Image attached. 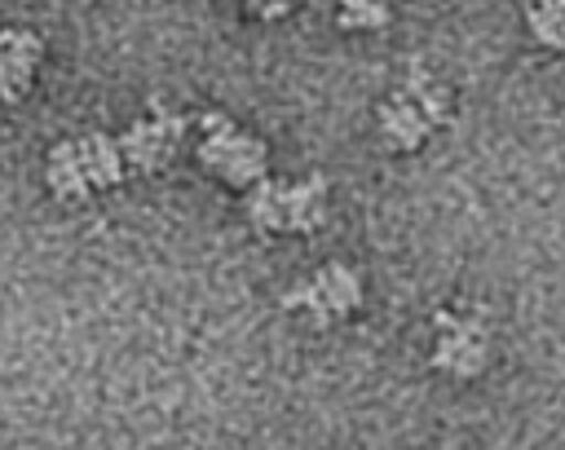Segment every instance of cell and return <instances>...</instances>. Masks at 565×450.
Here are the masks:
<instances>
[{
	"mask_svg": "<svg viewBox=\"0 0 565 450\" xmlns=\"http://www.w3.org/2000/svg\"><path fill=\"white\" fill-rule=\"evenodd\" d=\"M247 216L260 229H287V234H313L327 221V181L305 176V181H256L243 199Z\"/></svg>",
	"mask_w": 565,
	"mask_h": 450,
	"instance_id": "6da1fadb",
	"label": "cell"
},
{
	"mask_svg": "<svg viewBox=\"0 0 565 450\" xmlns=\"http://www.w3.org/2000/svg\"><path fill=\"white\" fill-rule=\"evenodd\" d=\"M199 132H203L199 159H203V168H212L221 181H230V185H238V190H252L256 181L269 176V150H265V141L252 137V132H243V128H234L221 110H207V115L199 119Z\"/></svg>",
	"mask_w": 565,
	"mask_h": 450,
	"instance_id": "7a4b0ae2",
	"label": "cell"
},
{
	"mask_svg": "<svg viewBox=\"0 0 565 450\" xmlns=\"http://www.w3.org/2000/svg\"><path fill=\"white\" fill-rule=\"evenodd\" d=\"M358 304H362V278H358L349 265H340V260L322 265L313 278L296 282V287L282 296V309H300V313H309L318 326H331V322L349 318Z\"/></svg>",
	"mask_w": 565,
	"mask_h": 450,
	"instance_id": "3957f363",
	"label": "cell"
},
{
	"mask_svg": "<svg viewBox=\"0 0 565 450\" xmlns=\"http://www.w3.org/2000/svg\"><path fill=\"white\" fill-rule=\"evenodd\" d=\"M441 115H446V88L433 79H415L411 88H402L393 101L380 106V132L388 146L415 150Z\"/></svg>",
	"mask_w": 565,
	"mask_h": 450,
	"instance_id": "277c9868",
	"label": "cell"
},
{
	"mask_svg": "<svg viewBox=\"0 0 565 450\" xmlns=\"http://www.w3.org/2000/svg\"><path fill=\"white\" fill-rule=\"evenodd\" d=\"M490 362V335L481 318L468 313H437V344H433V366L455 375V379H472L481 375Z\"/></svg>",
	"mask_w": 565,
	"mask_h": 450,
	"instance_id": "5b68a950",
	"label": "cell"
},
{
	"mask_svg": "<svg viewBox=\"0 0 565 450\" xmlns=\"http://www.w3.org/2000/svg\"><path fill=\"white\" fill-rule=\"evenodd\" d=\"M181 132H185V124H181V115H150V119H137L115 146H119V159H124V168H137V172H154V168H163L168 159H172V150H177V141H181Z\"/></svg>",
	"mask_w": 565,
	"mask_h": 450,
	"instance_id": "8992f818",
	"label": "cell"
},
{
	"mask_svg": "<svg viewBox=\"0 0 565 450\" xmlns=\"http://www.w3.org/2000/svg\"><path fill=\"white\" fill-rule=\"evenodd\" d=\"M35 62H40V40L31 31L4 26L0 31V97L4 101H18L31 88Z\"/></svg>",
	"mask_w": 565,
	"mask_h": 450,
	"instance_id": "52a82bcc",
	"label": "cell"
},
{
	"mask_svg": "<svg viewBox=\"0 0 565 450\" xmlns=\"http://www.w3.org/2000/svg\"><path fill=\"white\" fill-rule=\"evenodd\" d=\"M75 159H79V168H84L88 190H106V185H115V181L124 176L119 146H115V137H106V132L79 137V141H75Z\"/></svg>",
	"mask_w": 565,
	"mask_h": 450,
	"instance_id": "ba28073f",
	"label": "cell"
},
{
	"mask_svg": "<svg viewBox=\"0 0 565 450\" xmlns=\"http://www.w3.org/2000/svg\"><path fill=\"white\" fill-rule=\"evenodd\" d=\"M49 185L53 194L62 199H84L88 194V181H84V168L75 159V141H57L49 150Z\"/></svg>",
	"mask_w": 565,
	"mask_h": 450,
	"instance_id": "9c48e42d",
	"label": "cell"
},
{
	"mask_svg": "<svg viewBox=\"0 0 565 450\" xmlns=\"http://www.w3.org/2000/svg\"><path fill=\"white\" fill-rule=\"evenodd\" d=\"M525 22L543 49H565V4L561 0H534Z\"/></svg>",
	"mask_w": 565,
	"mask_h": 450,
	"instance_id": "30bf717a",
	"label": "cell"
},
{
	"mask_svg": "<svg viewBox=\"0 0 565 450\" xmlns=\"http://www.w3.org/2000/svg\"><path fill=\"white\" fill-rule=\"evenodd\" d=\"M393 18V0H340V26L344 31H380Z\"/></svg>",
	"mask_w": 565,
	"mask_h": 450,
	"instance_id": "8fae6325",
	"label": "cell"
},
{
	"mask_svg": "<svg viewBox=\"0 0 565 450\" xmlns=\"http://www.w3.org/2000/svg\"><path fill=\"white\" fill-rule=\"evenodd\" d=\"M243 4H247V9L256 13V18H282L291 0H243Z\"/></svg>",
	"mask_w": 565,
	"mask_h": 450,
	"instance_id": "7c38bea8",
	"label": "cell"
},
{
	"mask_svg": "<svg viewBox=\"0 0 565 450\" xmlns=\"http://www.w3.org/2000/svg\"><path fill=\"white\" fill-rule=\"evenodd\" d=\"M561 4H565V0H561Z\"/></svg>",
	"mask_w": 565,
	"mask_h": 450,
	"instance_id": "4fadbf2b",
	"label": "cell"
}]
</instances>
